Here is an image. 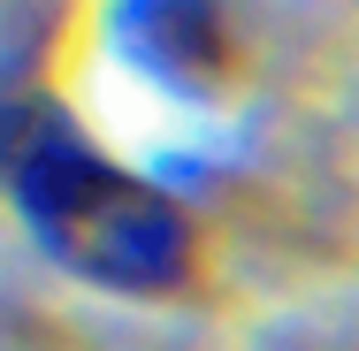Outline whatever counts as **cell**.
<instances>
[{
  "instance_id": "1",
  "label": "cell",
  "mask_w": 359,
  "mask_h": 351,
  "mask_svg": "<svg viewBox=\"0 0 359 351\" xmlns=\"http://www.w3.org/2000/svg\"><path fill=\"white\" fill-rule=\"evenodd\" d=\"M15 199L39 221V237L115 290H168L191 268V221L161 207L145 184L115 176L100 153L69 138V123L15 130Z\"/></svg>"
}]
</instances>
